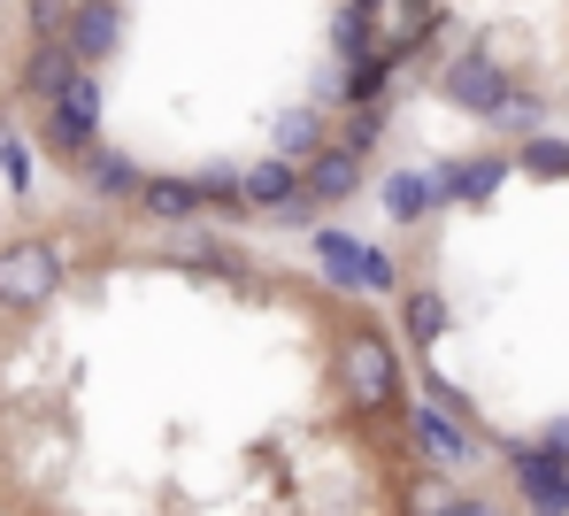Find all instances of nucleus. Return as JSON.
<instances>
[{"label": "nucleus", "instance_id": "f257e3e1", "mask_svg": "<svg viewBox=\"0 0 569 516\" xmlns=\"http://www.w3.org/2000/svg\"><path fill=\"white\" fill-rule=\"evenodd\" d=\"M331 386L347 394V409H392L400 394H408V363H400V347H392V331H378L370 316H355V324H339V347H331Z\"/></svg>", "mask_w": 569, "mask_h": 516}, {"label": "nucleus", "instance_id": "f03ea898", "mask_svg": "<svg viewBox=\"0 0 569 516\" xmlns=\"http://www.w3.org/2000/svg\"><path fill=\"white\" fill-rule=\"evenodd\" d=\"M62 247L54 239H8L0 247V309H16V316H31V309H47L54 294H62Z\"/></svg>", "mask_w": 569, "mask_h": 516}, {"label": "nucleus", "instance_id": "7ed1b4c3", "mask_svg": "<svg viewBox=\"0 0 569 516\" xmlns=\"http://www.w3.org/2000/svg\"><path fill=\"white\" fill-rule=\"evenodd\" d=\"M439 101L477 116V123H500V108L516 101V78H508L485 47H470V54H455V62L439 70Z\"/></svg>", "mask_w": 569, "mask_h": 516}, {"label": "nucleus", "instance_id": "20e7f679", "mask_svg": "<svg viewBox=\"0 0 569 516\" xmlns=\"http://www.w3.org/2000/svg\"><path fill=\"white\" fill-rule=\"evenodd\" d=\"M508 455V478H516V502L523 516H569V463L547 455L539 439H500Z\"/></svg>", "mask_w": 569, "mask_h": 516}, {"label": "nucleus", "instance_id": "39448f33", "mask_svg": "<svg viewBox=\"0 0 569 516\" xmlns=\"http://www.w3.org/2000/svg\"><path fill=\"white\" fill-rule=\"evenodd\" d=\"M408 439H416V455H423L439 478H462V470H477V463H485L477 424H462V416H447V409H431V401H416V416H408Z\"/></svg>", "mask_w": 569, "mask_h": 516}, {"label": "nucleus", "instance_id": "423d86ee", "mask_svg": "<svg viewBox=\"0 0 569 516\" xmlns=\"http://www.w3.org/2000/svg\"><path fill=\"white\" fill-rule=\"evenodd\" d=\"M508 178H516V147H477V155H455L431 170V194H439V208H485Z\"/></svg>", "mask_w": 569, "mask_h": 516}, {"label": "nucleus", "instance_id": "0eeeda50", "mask_svg": "<svg viewBox=\"0 0 569 516\" xmlns=\"http://www.w3.org/2000/svg\"><path fill=\"white\" fill-rule=\"evenodd\" d=\"M62 47L78 54V70L116 62V47H123V0H70V16H62Z\"/></svg>", "mask_w": 569, "mask_h": 516}, {"label": "nucleus", "instance_id": "6e6552de", "mask_svg": "<svg viewBox=\"0 0 569 516\" xmlns=\"http://www.w3.org/2000/svg\"><path fill=\"white\" fill-rule=\"evenodd\" d=\"M139 216L162 224V231H200L208 201H200V186L178 178V170H147V186H139Z\"/></svg>", "mask_w": 569, "mask_h": 516}, {"label": "nucleus", "instance_id": "1a4fd4ad", "mask_svg": "<svg viewBox=\"0 0 569 516\" xmlns=\"http://www.w3.org/2000/svg\"><path fill=\"white\" fill-rule=\"evenodd\" d=\"M331 139H339V131L323 123V108H316V101L278 108V123H270V155H284V162H300V170H308V162H316V155H323Z\"/></svg>", "mask_w": 569, "mask_h": 516}, {"label": "nucleus", "instance_id": "9d476101", "mask_svg": "<svg viewBox=\"0 0 569 516\" xmlns=\"http://www.w3.org/2000/svg\"><path fill=\"white\" fill-rule=\"evenodd\" d=\"M300 194H308V186H300V162H284V155L247 162V216H284Z\"/></svg>", "mask_w": 569, "mask_h": 516}, {"label": "nucleus", "instance_id": "9b49d317", "mask_svg": "<svg viewBox=\"0 0 569 516\" xmlns=\"http://www.w3.org/2000/svg\"><path fill=\"white\" fill-rule=\"evenodd\" d=\"M70 78H78V54H70L62 39H39V47L23 54V101L54 108L62 93H70Z\"/></svg>", "mask_w": 569, "mask_h": 516}, {"label": "nucleus", "instance_id": "f8f14e48", "mask_svg": "<svg viewBox=\"0 0 569 516\" xmlns=\"http://www.w3.org/2000/svg\"><path fill=\"white\" fill-rule=\"evenodd\" d=\"M362 178H370V170H362V162H355L347 147H323V155H316V162L300 170V186H308V201H316V208L355 201V194H362Z\"/></svg>", "mask_w": 569, "mask_h": 516}, {"label": "nucleus", "instance_id": "ddd939ff", "mask_svg": "<svg viewBox=\"0 0 569 516\" xmlns=\"http://www.w3.org/2000/svg\"><path fill=\"white\" fill-rule=\"evenodd\" d=\"M362 247L370 239H347V231H308V255H316V270H323V286H339V294H362Z\"/></svg>", "mask_w": 569, "mask_h": 516}, {"label": "nucleus", "instance_id": "4468645a", "mask_svg": "<svg viewBox=\"0 0 569 516\" xmlns=\"http://www.w3.org/2000/svg\"><path fill=\"white\" fill-rule=\"evenodd\" d=\"M400 331H408L416 347H439V339L455 331V309H447V294H439V286H408V294H400Z\"/></svg>", "mask_w": 569, "mask_h": 516}, {"label": "nucleus", "instance_id": "2eb2a0df", "mask_svg": "<svg viewBox=\"0 0 569 516\" xmlns=\"http://www.w3.org/2000/svg\"><path fill=\"white\" fill-rule=\"evenodd\" d=\"M86 186H93V201L139 208V186H147V170H139L131 155H116V147H100L93 162H86Z\"/></svg>", "mask_w": 569, "mask_h": 516}, {"label": "nucleus", "instance_id": "dca6fc26", "mask_svg": "<svg viewBox=\"0 0 569 516\" xmlns=\"http://www.w3.org/2000/svg\"><path fill=\"white\" fill-rule=\"evenodd\" d=\"M431 208H439V194H431V170H392V178H385V216H392L400 231H416Z\"/></svg>", "mask_w": 569, "mask_h": 516}, {"label": "nucleus", "instance_id": "f3484780", "mask_svg": "<svg viewBox=\"0 0 569 516\" xmlns=\"http://www.w3.org/2000/svg\"><path fill=\"white\" fill-rule=\"evenodd\" d=\"M192 186H200L208 216H223V224H239V216H247V170H231V162H200V170H192Z\"/></svg>", "mask_w": 569, "mask_h": 516}, {"label": "nucleus", "instance_id": "a211bd4d", "mask_svg": "<svg viewBox=\"0 0 569 516\" xmlns=\"http://www.w3.org/2000/svg\"><path fill=\"white\" fill-rule=\"evenodd\" d=\"M378 16H355V8H339V16H331V47H339V62H347V70H362V62H378L385 47H378Z\"/></svg>", "mask_w": 569, "mask_h": 516}, {"label": "nucleus", "instance_id": "6ab92c4d", "mask_svg": "<svg viewBox=\"0 0 569 516\" xmlns=\"http://www.w3.org/2000/svg\"><path fill=\"white\" fill-rule=\"evenodd\" d=\"M516 170H523V178H539V186H555V178H569V139H555V131L523 139V147H516Z\"/></svg>", "mask_w": 569, "mask_h": 516}, {"label": "nucleus", "instance_id": "aec40b11", "mask_svg": "<svg viewBox=\"0 0 569 516\" xmlns=\"http://www.w3.org/2000/svg\"><path fill=\"white\" fill-rule=\"evenodd\" d=\"M378 139H385V108H347V116H339V139H331V147H347L355 162H370V155H378Z\"/></svg>", "mask_w": 569, "mask_h": 516}, {"label": "nucleus", "instance_id": "412c9836", "mask_svg": "<svg viewBox=\"0 0 569 516\" xmlns=\"http://www.w3.org/2000/svg\"><path fill=\"white\" fill-rule=\"evenodd\" d=\"M392 54H378V62H362V70H347V86H339V101L347 108H385V86H392Z\"/></svg>", "mask_w": 569, "mask_h": 516}, {"label": "nucleus", "instance_id": "4be33fe9", "mask_svg": "<svg viewBox=\"0 0 569 516\" xmlns=\"http://www.w3.org/2000/svg\"><path fill=\"white\" fill-rule=\"evenodd\" d=\"M362 294H400V255L392 247H362Z\"/></svg>", "mask_w": 569, "mask_h": 516}, {"label": "nucleus", "instance_id": "5701e85b", "mask_svg": "<svg viewBox=\"0 0 569 516\" xmlns=\"http://www.w3.org/2000/svg\"><path fill=\"white\" fill-rule=\"evenodd\" d=\"M439 516H516V502H500V494H477V486H462V494H439Z\"/></svg>", "mask_w": 569, "mask_h": 516}, {"label": "nucleus", "instance_id": "b1692460", "mask_svg": "<svg viewBox=\"0 0 569 516\" xmlns=\"http://www.w3.org/2000/svg\"><path fill=\"white\" fill-rule=\"evenodd\" d=\"M539 447H547V455H562V463H569V416H547V431H539Z\"/></svg>", "mask_w": 569, "mask_h": 516}, {"label": "nucleus", "instance_id": "393cba45", "mask_svg": "<svg viewBox=\"0 0 569 516\" xmlns=\"http://www.w3.org/2000/svg\"><path fill=\"white\" fill-rule=\"evenodd\" d=\"M0 170H8V186H31V162H23V147H16V139L0 147Z\"/></svg>", "mask_w": 569, "mask_h": 516}, {"label": "nucleus", "instance_id": "a878e982", "mask_svg": "<svg viewBox=\"0 0 569 516\" xmlns=\"http://www.w3.org/2000/svg\"><path fill=\"white\" fill-rule=\"evenodd\" d=\"M339 8H355V16H378V23H385V0H339Z\"/></svg>", "mask_w": 569, "mask_h": 516}, {"label": "nucleus", "instance_id": "bb28decb", "mask_svg": "<svg viewBox=\"0 0 569 516\" xmlns=\"http://www.w3.org/2000/svg\"><path fill=\"white\" fill-rule=\"evenodd\" d=\"M0 147H8V131H0Z\"/></svg>", "mask_w": 569, "mask_h": 516}]
</instances>
